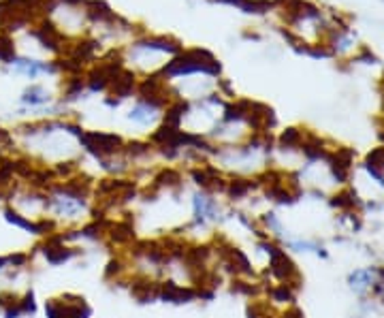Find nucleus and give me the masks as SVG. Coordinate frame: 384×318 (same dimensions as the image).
<instances>
[{
  "label": "nucleus",
  "mask_w": 384,
  "mask_h": 318,
  "mask_svg": "<svg viewBox=\"0 0 384 318\" xmlns=\"http://www.w3.org/2000/svg\"><path fill=\"white\" fill-rule=\"evenodd\" d=\"M160 115H162V111H158V109H154V107H150V105L137 101V103L133 105V109L128 111L126 117H128V122H133V124H137V127L148 129V127H152L154 122L160 124Z\"/></svg>",
  "instance_id": "1a4fd4ad"
},
{
  "label": "nucleus",
  "mask_w": 384,
  "mask_h": 318,
  "mask_svg": "<svg viewBox=\"0 0 384 318\" xmlns=\"http://www.w3.org/2000/svg\"><path fill=\"white\" fill-rule=\"evenodd\" d=\"M48 318H92V308L81 295L64 293L45 301Z\"/></svg>",
  "instance_id": "7ed1b4c3"
},
{
  "label": "nucleus",
  "mask_w": 384,
  "mask_h": 318,
  "mask_svg": "<svg viewBox=\"0 0 384 318\" xmlns=\"http://www.w3.org/2000/svg\"><path fill=\"white\" fill-rule=\"evenodd\" d=\"M199 299V293L194 287L190 284H180L176 280H160V301L171 303V305H184V303H192Z\"/></svg>",
  "instance_id": "423d86ee"
},
{
  "label": "nucleus",
  "mask_w": 384,
  "mask_h": 318,
  "mask_svg": "<svg viewBox=\"0 0 384 318\" xmlns=\"http://www.w3.org/2000/svg\"><path fill=\"white\" fill-rule=\"evenodd\" d=\"M20 103L28 109V111H38L48 105H54V96L50 94V90L43 86V84H36L32 82L20 96Z\"/></svg>",
  "instance_id": "0eeeda50"
},
{
  "label": "nucleus",
  "mask_w": 384,
  "mask_h": 318,
  "mask_svg": "<svg viewBox=\"0 0 384 318\" xmlns=\"http://www.w3.org/2000/svg\"><path fill=\"white\" fill-rule=\"evenodd\" d=\"M128 293L137 303H154L160 301V280L148 275H128Z\"/></svg>",
  "instance_id": "39448f33"
},
{
  "label": "nucleus",
  "mask_w": 384,
  "mask_h": 318,
  "mask_svg": "<svg viewBox=\"0 0 384 318\" xmlns=\"http://www.w3.org/2000/svg\"><path fill=\"white\" fill-rule=\"evenodd\" d=\"M79 147L90 154L94 161H99V165L107 158L120 156L124 150L126 139L118 133H107V131H81V135L77 137Z\"/></svg>",
  "instance_id": "f03ea898"
},
{
  "label": "nucleus",
  "mask_w": 384,
  "mask_h": 318,
  "mask_svg": "<svg viewBox=\"0 0 384 318\" xmlns=\"http://www.w3.org/2000/svg\"><path fill=\"white\" fill-rule=\"evenodd\" d=\"M188 75H207V77L218 79V77H222V64L209 50L184 48L160 71V77L166 79V82H176V79H182Z\"/></svg>",
  "instance_id": "f257e3e1"
},
{
  "label": "nucleus",
  "mask_w": 384,
  "mask_h": 318,
  "mask_svg": "<svg viewBox=\"0 0 384 318\" xmlns=\"http://www.w3.org/2000/svg\"><path fill=\"white\" fill-rule=\"evenodd\" d=\"M246 318H276L273 310H271V303L256 297V299H250L248 305H246Z\"/></svg>",
  "instance_id": "9d476101"
},
{
  "label": "nucleus",
  "mask_w": 384,
  "mask_h": 318,
  "mask_svg": "<svg viewBox=\"0 0 384 318\" xmlns=\"http://www.w3.org/2000/svg\"><path fill=\"white\" fill-rule=\"evenodd\" d=\"M256 188H261L256 178H248V175H229L227 180V188H225V196H229L231 201H243V198L252 196V192Z\"/></svg>",
  "instance_id": "6e6552de"
},
{
  "label": "nucleus",
  "mask_w": 384,
  "mask_h": 318,
  "mask_svg": "<svg viewBox=\"0 0 384 318\" xmlns=\"http://www.w3.org/2000/svg\"><path fill=\"white\" fill-rule=\"evenodd\" d=\"M56 3H60V5H66V7H83L88 0H56Z\"/></svg>",
  "instance_id": "f8f14e48"
},
{
  "label": "nucleus",
  "mask_w": 384,
  "mask_h": 318,
  "mask_svg": "<svg viewBox=\"0 0 384 318\" xmlns=\"http://www.w3.org/2000/svg\"><path fill=\"white\" fill-rule=\"evenodd\" d=\"M15 56H17L15 36L0 32V62H3V64H11L15 60Z\"/></svg>",
  "instance_id": "9b49d317"
},
{
  "label": "nucleus",
  "mask_w": 384,
  "mask_h": 318,
  "mask_svg": "<svg viewBox=\"0 0 384 318\" xmlns=\"http://www.w3.org/2000/svg\"><path fill=\"white\" fill-rule=\"evenodd\" d=\"M137 86H139V75L133 73L131 68L120 71L113 82L109 84V90L105 92V105L107 107H120L122 101L137 96Z\"/></svg>",
  "instance_id": "20e7f679"
},
{
  "label": "nucleus",
  "mask_w": 384,
  "mask_h": 318,
  "mask_svg": "<svg viewBox=\"0 0 384 318\" xmlns=\"http://www.w3.org/2000/svg\"><path fill=\"white\" fill-rule=\"evenodd\" d=\"M280 318H304V314L299 312V310H294V308H292V310H286V312H284Z\"/></svg>",
  "instance_id": "ddd939ff"
}]
</instances>
